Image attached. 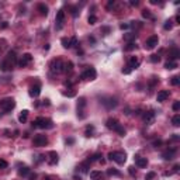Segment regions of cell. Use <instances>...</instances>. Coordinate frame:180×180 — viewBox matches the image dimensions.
Wrapping results in <instances>:
<instances>
[{
    "instance_id": "cell-14",
    "label": "cell",
    "mask_w": 180,
    "mask_h": 180,
    "mask_svg": "<svg viewBox=\"0 0 180 180\" xmlns=\"http://www.w3.org/2000/svg\"><path fill=\"white\" fill-rule=\"evenodd\" d=\"M176 152H177V148H176V146H172V148H169L167 151H165V152L162 154V158H163L165 161H172L174 156H176Z\"/></svg>"
},
{
    "instance_id": "cell-41",
    "label": "cell",
    "mask_w": 180,
    "mask_h": 180,
    "mask_svg": "<svg viewBox=\"0 0 180 180\" xmlns=\"http://www.w3.org/2000/svg\"><path fill=\"white\" fill-rule=\"evenodd\" d=\"M77 45H79L77 38H76V37H72V38H71V48H72V46H77Z\"/></svg>"
},
{
    "instance_id": "cell-11",
    "label": "cell",
    "mask_w": 180,
    "mask_h": 180,
    "mask_svg": "<svg viewBox=\"0 0 180 180\" xmlns=\"http://www.w3.org/2000/svg\"><path fill=\"white\" fill-rule=\"evenodd\" d=\"M32 145L34 146H46L48 145V138L45 136V135H41V134H38V135H35L34 136V139H32Z\"/></svg>"
},
{
    "instance_id": "cell-31",
    "label": "cell",
    "mask_w": 180,
    "mask_h": 180,
    "mask_svg": "<svg viewBox=\"0 0 180 180\" xmlns=\"http://www.w3.org/2000/svg\"><path fill=\"white\" fill-rule=\"evenodd\" d=\"M134 49H136V44H135V42H128V45H127V46H124V51H125V52L134 51Z\"/></svg>"
},
{
    "instance_id": "cell-55",
    "label": "cell",
    "mask_w": 180,
    "mask_h": 180,
    "mask_svg": "<svg viewBox=\"0 0 180 180\" xmlns=\"http://www.w3.org/2000/svg\"><path fill=\"white\" fill-rule=\"evenodd\" d=\"M66 144H73V139H72V138H69V139H66Z\"/></svg>"
},
{
    "instance_id": "cell-3",
    "label": "cell",
    "mask_w": 180,
    "mask_h": 180,
    "mask_svg": "<svg viewBox=\"0 0 180 180\" xmlns=\"http://www.w3.org/2000/svg\"><path fill=\"white\" fill-rule=\"evenodd\" d=\"M109 159L110 161H114L118 165H124L127 161V154L122 152V151H114V152H110L109 154Z\"/></svg>"
},
{
    "instance_id": "cell-43",
    "label": "cell",
    "mask_w": 180,
    "mask_h": 180,
    "mask_svg": "<svg viewBox=\"0 0 180 180\" xmlns=\"http://www.w3.org/2000/svg\"><path fill=\"white\" fill-rule=\"evenodd\" d=\"M62 94L66 97H75V91H62Z\"/></svg>"
},
{
    "instance_id": "cell-49",
    "label": "cell",
    "mask_w": 180,
    "mask_h": 180,
    "mask_svg": "<svg viewBox=\"0 0 180 180\" xmlns=\"http://www.w3.org/2000/svg\"><path fill=\"white\" fill-rule=\"evenodd\" d=\"M120 28H121V30H128L129 24H121V26H120Z\"/></svg>"
},
{
    "instance_id": "cell-1",
    "label": "cell",
    "mask_w": 180,
    "mask_h": 180,
    "mask_svg": "<svg viewBox=\"0 0 180 180\" xmlns=\"http://www.w3.org/2000/svg\"><path fill=\"white\" fill-rule=\"evenodd\" d=\"M32 127L34 128H39V129H51L54 128V122L49 118H45V117H37L34 121H32Z\"/></svg>"
},
{
    "instance_id": "cell-57",
    "label": "cell",
    "mask_w": 180,
    "mask_h": 180,
    "mask_svg": "<svg viewBox=\"0 0 180 180\" xmlns=\"http://www.w3.org/2000/svg\"><path fill=\"white\" fill-rule=\"evenodd\" d=\"M45 180H51V177H49V176H46V177H45Z\"/></svg>"
},
{
    "instance_id": "cell-21",
    "label": "cell",
    "mask_w": 180,
    "mask_h": 180,
    "mask_svg": "<svg viewBox=\"0 0 180 180\" xmlns=\"http://www.w3.org/2000/svg\"><path fill=\"white\" fill-rule=\"evenodd\" d=\"M90 179L91 180H103V173L100 170H91L90 172Z\"/></svg>"
},
{
    "instance_id": "cell-18",
    "label": "cell",
    "mask_w": 180,
    "mask_h": 180,
    "mask_svg": "<svg viewBox=\"0 0 180 180\" xmlns=\"http://www.w3.org/2000/svg\"><path fill=\"white\" fill-rule=\"evenodd\" d=\"M170 96V91L169 90H161L159 93H158V96H156V100L159 101V103H163L166 99H169Z\"/></svg>"
},
{
    "instance_id": "cell-51",
    "label": "cell",
    "mask_w": 180,
    "mask_h": 180,
    "mask_svg": "<svg viewBox=\"0 0 180 180\" xmlns=\"http://www.w3.org/2000/svg\"><path fill=\"white\" fill-rule=\"evenodd\" d=\"M37 179V174L34 173V174H30V180H35Z\"/></svg>"
},
{
    "instance_id": "cell-39",
    "label": "cell",
    "mask_w": 180,
    "mask_h": 180,
    "mask_svg": "<svg viewBox=\"0 0 180 180\" xmlns=\"http://www.w3.org/2000/svg\"><path fill=\"white\" fill-rule=\"evenodd\" d=\"M87 21H89V24H91V26H93V24H96V23H97V17L91 14V16H89V20H87Z\"/></svg>"
},
{
    "instance_id": "cell-20",
    "label": "cell",
    "mask_w": 180,
    "mask_h": 180,
    "mask_svg": "<svg viewBox=\"0 0 180 180\" xmlns=\"http://www.w3.org/2000/svg\"><path fill=\"white\" fill-rule=\"evenodd\" d=\"M139 59L138 58H135V56H131V58L128 59V68L132 71V69H138L139 68Z\"/></svg>"
},
{
    "instance_id": "cell-24",
    "label": "cell",
    "mask_w": 180,
    "mask_h": 180,
    "mask_svg": "<svg viewBox=\"0 0 180 180\" xmlns=\"http://www.w3.org/2000/svg\"><path fill=\"white\" fill-rule=\"evenodd\" d=\"M38 11L41 16H48V6L44 3H39L38 4Z\"/></svg>"
},
{
    "instance_id": "cell-15",
    "label": "cell",
    "mask_w": 180,
    "mask_h": 180,
    "mask_svg": "<svg viewBox=\"0 0 180 180\" xmlns=\"http://www.w3.org/2000/svg\"><path fill=\"white\" fill-rule=\"evenodd\" d=\"M46 162L49 165H56L58 163V154L55 151H49L48 155H46Z\"/></svg>"
},
{
    "instance_id": "cell-44",
    "label": "cell",
    "mask_w": 180,
    "mask_h": 180,
    "mask_svg": "<svg viewBox=\"0 0 180 180\" xmlns=\"http://www.w3.org/2000/svg\"><path fill=\"white\" fill-rule=\"evenodd\" d=\"M9 166V163L6 161H3V159H0V169H6Z\"/></svg>"
},
{
    "instance_id": "cell-32",
    "label": "cell",
    "mask_w": 180,
    "mask_h": 180,
    "mask_svg": "<svg viewBox=\"0 0 180 180\" xmlns=\"http://www.w3.org/2000/svg\"><path fill=\"white\" fill-rule=\"evenodd\" d=\"M172 124L174 127H179L180 125V114H174L173 118H172Z\"/></svg>"
},
{
    "instance_id": "cell-50",
    "label": "cell",
    "mask_w": 180,
    "mask_h": 180,
    "mask_svg": "<svg viewBox=\"0 0 180 180\" xmlns=\"http://www.w3.org/2000/svg\"><path fill=\"white\" fill-rule=\"evenodd\" d=\"M114 4H116V1H114V0H111V1H109V4H107V9H111V7L114 6Z\"/></svg>"
},
{
    "instance_id": "cell-6",
    "label": "cell",
    "mask_w": 180,
    "mask_h": 180,
    "mask_svg": "<svg viewBox=\"0 0 180 180\" xmlns=\"http://www.w3.org/2000/svg\"><path fill=\"white\" fill-rule=\"evenodd\" d=\"M80 77L83 79V80H94L97 77V72L94 68H91V66H87L83 72H82V75Z\"/></svg>"
},
{
    "instance_id": "cell-46",
    "label": "cell",
    "mask_w": 180,
    "mask_h": 180,
    "mask_svg": "<svg viewBox=\"0 0 180 180\" xmlns=\"http://www.w3.org/2000/svg\"><path fill=\"white\" fill-rule=\"evenodd\" d=\"M77 14H79V11H77V7H72V16H73V17H76Z\"/></svg>"
},
{
    "instance_id": "cell-23",
    "label": "cell",
    "mask_w": 180,
    "mask_h": 180,
    "mask_svg": "<svg viewBox=\"0 0 180 180\" xmlns=\"http://www.w3.org/2000/svg\"><path fill=\"white\" fill-rule=\"evenodd\" d=\"M19 174L21 176V177H26V176H28L30 174V169L26 166V165H20V169H19Z\"/></svg>"
},
{
    "instance_id": "cell-22",
    "label": "cell",
    "mask_w": 180,
    "mask_h": 180,
    "mask_svg": "<svg viewBox=\"0 0 180 180\" xmlns=\"http://www.w3.org/2000/svg\"><path fill=\"white\" fill-rule=\"evenodd\" d=\"M135 39H136V32H127V34H124V41L132 42Z\"/></svg>"
},
{
    "instance_id": "cell-2",
    "label": "cell",
    "mask_w": 180,
    "mask_h": 180,
    "mask_svg": "<svg viewBox=\"0 0 180 180\" xmlns=\"http://www.w3.org/2000/svg\"><path fill=\"white\" fill-rule=\"evenodd\" d=\"M106 127H107L109 129L116 131L117 134L121 135V136H124V135H125V128H124L121 124H120V121H118L117 118H109V120L106 121Z\"/></svg>"
},
{
    "instance_id": "cell-37",
    "label": "cell",
    "mask_w": 180,
    "mask_h": 180,
    "mask_svg": "<svg viewBox=\"0 0 180 180\" xmlns=\"http://www.w3.org/2000/svg\"><path fill=\"white\" fill-rule=\"evenodd\" d=\"M156 177V173L155 172H149V173L145 174V180H154Z\"/></svg>"
},
{
    "instance_id": "cell-29",
    "label": "cell",
    "mask_w": 180,
    "mask_h": 180,
    "mask_svg": "<svg viewBox=\"0 0 180 180\" xmlns=\"http://www.w3.org/2000/svg\"><path fill=\"white\" fill-rule=\"evenodd\" d=\"M158 83H159V79H158L156 76H152L151 77V80H149V89H154Z\"/></svg>"
},
{
    "instance_id": "cell-38",
    "label": "cell",
    "mask_w": 180,
    "mask_h": 180,
    "mask_svg": "<svg viewBox=\"0 0 180 180\" xmlns=\"http://www.w3.org/2000/svg\"><path fill=\"white\" fill-rule=\"evenodd\" d=\"M172 27H173V21L172 20H167L166 23H165V26H163V28L165 30H172Z\"/></svg>"
},
{
    "instance_id": "cell-16",
    "label": "cell",
    "mask_w": 180,
    "mask_h": 180,
    "mask_svg": "<svg viewBox=\"0 0 180 180\" xmlns=\"http://www.w3.org/2000/svg\"><path fill=\"white\" fill-rule=\"evenodd\" d=\"M179 56H180L179 48H177V46H172V48H170V51H169V55H167L169 61H173L174 62V59H177Z\"/></svg>"
},
{
    "instance_id": "cell-47",
    "label": "cell",
    "mask_w": 180,
    "mask_h": 180,
    "mask_svg": "<svg viewBox=\"0 0 180 180\" xmlns=\"http://www.w3.org/2000/svg\"><path fill=\"white\" fill-rule=\"evenodd\" d=\"M122 73H124V75H129V73H131V69H129L128 66H125V69H122Z\"/></svg>"
},
{
    "instance_id": "cell-5",
    "label": "cell",
    "mask_w": 180,
    "mask_h": 180,
    "mask_svg": "<svg viewBox=\"0 0 180 180\" xmlns=\"http://www.w3.org/2000/svg\"><path fill=\"white\" fill-rule=\"evenodd\" d=\"M49 68H51V73H54V75H58V73H61V72H64V62H62V59H54L51 62V65H49Z\"/></svg>"
},
{
    "instance_id": "cell-7",
    "label": "cell",
    "mask_w": 180,
    "mask_h": 180,
    "mask_svg": "<svg viewBox=\"0 0 180 180\" xmlns=\"http://www.w3.org/2000/svg\"><path fill=\"white\" fill-rule=\"evenodd\" d=\"M101 104H103L107 110H113L118 106V100H117L116 97H111V96L103 97V99H101Z\"/></svg>"
},
{
    "instance_id": "cell-28",
    "label": "cell",
    "mask_w": 180,
    "mask_h": 180,
    "mask_svg": "<svg viewBox=\"0 0 180 180\" xmlns=\"http://www.w3.org/2000/svg\"><path fill=\"white\" fill-rule=\"evenodd\" d=\"M165 68L169 69V71H172V69H176L177 68V62H173V61H167L166 64H165Z\"/></svg>"
},
{
    "instance_id": "cell-4",
    "label": "cell",
    "mask_w": 180,
    "mask_h": 180,
    "mask_svg": "<svg viewBox=\"0 0 180 180\" xmlns=\"http://www.w3.org/2000/svg\"><path fill=\"white\" fill-rule=\"evenodd\" d=\"M14 107H16V101H14V99H11V97L3 99V100L0 101V109L3 110L4 113H10Z\"/></svg>"
},
{
    "instance_id": "cell-52",
    "label": "cell",
    "mask_w": 180,
    "mask_h": 180,
    "mask_svg": "<svg viewBox=\"0 0 180 180\" xmlns=\"http://www.w3.org/2000/svg\"><path fill=\"white\" fill-rule=\"evenodd\" d=\"M179 165H174V166H173V172H179Z\"/></svg>"
},
{
    "instance_id": "cell-26",
    "label": "cell",
    "mask_w": 180,
    "mask_h": 180,
    "mask_svg": "<svg viewBox=\"0 0 180 180\" xmlns=\"http://www.w3.org/2000/svg\"><path fill=\"white\" fill-rule=\"evenodd\" d=\"M90 167V162L89 161H84L83 163H80V166H79V170L82 172V173H87V169Z\"/></svg>"
},
{
    "instance_id": "cell-19",
    "label": "cell",
    "mask_w": 180,
    "mask_h": 180,
    "mask_svg": "<svg viewBox=\"0 0 180 180\" xmlns=\"http://www.w3.org/2000/svg\"><path fill=\"white\" fill-rule=\"evenodd\" d=\"M135 163H136V166L138 167H146L148 166L146 158H142V156H139V155H135Z\"/></svg>"
},
{
    "instance_id": "cell-40",
    "label": "cell",
    "mask_w": 180,
    "mask_h": 180,
    "mask_svg": "<svg viewBox=\"0 0 180 180\" xmlns=\"http://www.w3.org/2000/svg\"><path fill=\"white\" fill-rule=\"evenodd\" d=\"M142 17L144 19H152V14L149 13V10H144L142 11Z\"/></svg>"
},
{
    "instance_id": "cell-56",
    "label": "cell",
    "mask_w": 180,
    "mask_h": 180,
    "mask_svg": "<svg viewBox=\"0 0 180 180\" xmlns=\"http://www.w3.org/2000/svg\"><path fill=\"white\" fill-rule=\"evenodd\" d=\"M6 27H7V23H3V24L0 26V28H6Z\"/></svg>"
},
{
    "instance_id": "cell-9",
    "label": "cell",
    "mask_w": 180,
    "mask_h": 180,
    "mask_svg": "<svg viewBox=\"0 0 180 180\" xmlns=\"http://www.w3.org/2000/svg\"><path fill=\"white\" fill-rule=\"evenodd\" d=\"M64 24H65V11L61 9V10H58L56 17H55V28L56 30H62Z\"/></svg>"
},
{
    "instance_id": "cell-35",
    "label": "cell",
    "mask_w": 180,
    "mask_h": 180,
    "mask_svg": "<svg viewBox=\"0 0 180 180\" xmlns=\"http://www.w3.org/2000/svg\"><path fill=\"white\" fill-rule=\"evenodd\" d=\"M159 61H161V56H159V55H156V54L151 55V62H152V64H158Z\"/></svg>"
},
{
    "instance_id": "cell-8",
    "label": "cell",
    "mask_w": 180,
    "mask_h": 180,
    "mask_svg": "<svg viewBox=\"0 0 180 180\" xmlns=\"http://www.w3.org/2000/svg\"><path fill=\"white\" fill-rule=\"evenodd\" d=\"M86 99L84 97H79L77 100V117L80 120H84L86 118V114H84V107H86Z\"/></svg>"
},
{
    "instance_id": "cell-48",
    "label": "cell",
    "mask_w": 180,
    "mask_h": 180,
    "mask_svg": "<svg viewBox=\"0 0 180 180\" xmlns=\"http://www.w3.org/2000/svg\"><path fill=\"white\" fill-rule=\"evenodd\" d=\"M128 172H129V174H131V176H134V174L136 173V172H135V169H134V167H132V166H131V167H129V169H128Z\"/></svg>"
},
{
    "instance_id": "cell-17",
    "label": "cell",
    "mask_w": 180,
    "mask_h": 180,
    "mask_svg": "<svg viewBox=\"0 0 180 180\" xmlns=\"http://www.w3.org/2000/svg\"><path fill=\"white\" fill-rule=\"evenodd\" d=\"M39 94H41V84L39 83H35L30 87V96L31 97H38Z\"/></svg>"
},
{
    "instance_id": "cell-10",
    "label": "cell",
    "mask_w": 180,
    "mask_h": 180,
    "mask_svg": "<svg viewBox=\"0 0 180 180\" xmlns=\"http://www.w3.org/2000/svg\"><path fill=\"white\" fill-rule=\"evenodd\" d=\"M155 118H156V113H155L154 110L145 111L144 116H142V120H144V122H145V125H152L154 121H155Z\"/></svg>"
},
{
    "instance_id": "cell-36",
    "label": "cell",
    "mask_w": 180,
    "mask_h": 180,
    "mask_svg": "<svg viewBox=\"0 0 180 180\" xmlns=\"http://www.w3.org/2000/svg\"><path fill=\"white\" fill-rule=\"evenodd\" d=\"M170 83L173 84V86H177L180 83V76H173L170 79Z\"/></svg>"
},
{
    "instance_id": "cell-42",
    "label": "cell",
    "mask_w": 180,
    "mask_h": 180,
    "mask_svg": "<svg viewBox=\"0 0 180 180\" xmlns=\"http://www.w3.org/2000/svg\"><path fill=\"white\" fill-rule=\"evenodd\" d=\"M162 144H163V142H162V139H155V141L152 142V145H154L155 148H159Z\"/></svg>"
},
{
    "instance_id": "cell-27",
    "label": "cell",
    "mask_w": 180,
    "mask_h": 180,
    "mask_svg": "<svg viewBox=\"0 0 180 180\" xmlns=\"http://www.w3.org/2000/svg\"><path fill=\"white\" fill-rule=\"evenodd\" d=\"M72 71H73V64H72L71 61L66 62V64H64V72L65 73H72Z\"/></svg>"
},
{
    "instance_id": "cell-13",
    "label": "cell",
    "mask_w": 180,
    "mask_h": 180,
    "mask_svg": "<svg viewBox=\"0 0 180 180\" xmlns=\"http://www.w3.org/2000/svg\"><path fill=\"white\" fill-rule=\"evenodd\" d=\"M31 61H32L31 54H24V55L17 61V65H19V68H26L28 64H31Z\"/></svg>"
},
{
    "instance_id": "cell-54",
    "label": "cell",
    "mask_w": 180,
    "mask_h": 180,
    "mask_svg": "<svg viewBox=\"0 0 180 180\" xmlns=\"http://www.w3.org/2000/svg\"><path fill=\"white\" fill-rule=\"evenodd\" d=\"M131 4H132V6H138V4H139V1H131Z\"/></svg>"
},
{
    "instance_id": "cell-34",
    "label": "cell",
    "mask_w": 180,
    "mask_h": 180,
    "mask_svg": "<svg viewBox=\"0 0 180 180\" xmlns=\"http://www.w3.org/2000/svg\"><path fill=\"white\" fill-rule=\"evenodd\" d=\"M94 132V127L93 125H87V128H86V136H91Z\"/></svg>"
},
{
    "instance_id": "cell-30",
    "label": "cell",
    "mask_w": 180,
    "mask_h": 180,
    "mask_svg": "<svg viewBox=\"0 0 180 180\" xmlns=\"http://www.w3.org/2000/svg\"><path fill=\"white\" fill-rule=\"evenodd\" d=\"M61 42H62V46H64V48H66V49L71 48V38H66V37H65V38L61 39Z\"/></svg>"
},
{
    "instance_id": "cell-12",
    "label": "cell",
    "mask_w": 180,
    "mask_h": 180,
    "mask_svg": "<svg viewBox=\"0 0 180 180\" xmlns=\"http://www.w3.org/2000/svg\"><path fill=\"white\" fill-rule=\"evenodd\" d=\"M159 44V38H158V35H151L146 41H145V49H148V51H151V49H154L156 45Z\"/></svg>"
},
{
    "instance_id": "cell-25",
    "label": "cell",
    "mask_w": 180,
    "mask_h": 180,
    "mask_svg": "<svg viewBox=\"0 0 180 180\" xmlns=\"http://www.w3.org/2000/svg\"><path fill=\"white\" fill-rule=\"evenodd\" d=\"M27 118H28V110H23V111L20 113V116H19V121L23 124V122L27 121Z\"/></svg>"
},
{
    "instance_id": "cell-53",
    "label": "cell",
    "mask_w": 180,
    "mask_h": 180,
    "mask_svg": "<svg viewBox=\"0 0 180 180\" xmlns=\"http://www.w3.org/2000/svg\"><path fill=\"white\" fill-rule=\"evenodd\" d=\"M103 31L106 32V34H107V32L110 31V28H109V27H103Z\"/></svg>"
},
{
    "instance_id": "cell-45",
    "label": "cell",
    "mask_w": 180,
    "mask_h": 180,
    "mask_svg": "<svg viewBox=\"0 0 180 180\" xmlns=\"http://www.w3.org/2000/svg\"><path fill=\"white\" fill-rule=\"evenodd\" d=\"M173 110L174 111H179L180 110V101H174L173 103Z\"/></svg>"
},
{
    "instance_id": "cell-33",
    "label": "cell",
    "mask_w": 180,
    "mask_h": 180,
    "mask_svg": "<svg viewBox=\"0 0 180 180\" xmlns=\"http://www.w3.org/2000/svg\"><path fill=\"white\" fill-rule=\"evenodd\" d=\"M107 174H109V176H121V172H118L117 169H113V167H111V169L107 170Z\"/></svg>"
}]
</instances>
